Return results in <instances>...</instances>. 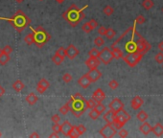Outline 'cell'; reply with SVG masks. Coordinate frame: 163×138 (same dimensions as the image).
Masks as SVG:
<instances>
[{
  "mask_svg": "<svg viewBox=\"0 0 163 138\" xmlns=\"http://www.w3.org/2000/svg\"><path fill=\"white\" fill-rule=\"evenodd\" d=\"M40 1H42V0H40Z\"/></svg>",
  "mask_w": 163,
  "mask_h": 138,
  "instance_id": "cell-60",
  "label": "cell"
},
{
  "mask_svg": "<svg viewBox=\"0 0 163 138\" xmlns=\"http://www.w3.org/2000/svg\"><path fill=\"white\" fill-rule=\"evenodd\" d=\"M77 129H78V132L80 133V135H83V134L87 132V128L84 126V125H79L77 126Z\"/></svg>",
  "mask_w": 163,
  "mask_h": 138,
  "instance_id": "cell-48",
  "label": "cell"
},
{
  "mask_svg": "<svg viewBox=\"0 0 163 138\" xmlns=\"http://www.w3.org/2000/svg\"><path fill=\"white\" fill-rule=\"evenodd\" d=\"M56 1L58 2V3H63L64 0H56Z\"/></svg>",
  "mask_w": 163,
  "mask_h": 138,
  "instance_id": "cell-56",
  "label": "cell"
},
{
  "mask_svg": "<svg viewBox=\"0 0 163 138\" xmlns=\"http://www.w3.org/2000/svg\"><path fill=\"white\" fill-rule=\"evenodd\" d=\"M1 136H2V133H1V132H0V137H1Z\"/></svg>",
  "mask_w": 163,
  "mask_h": 138,
  "instance_id": "cell-59",
  "label": "cell"
},
{
  "mask_svg": "<svg viewBox=\"0 0 163 138\" xmlns=\"http://www.w3.org/2000/svg\"><path fill=\"white\" fill-rule=\"evenodd\" d=\"M13 89L14 90V91H17V92H20V91H22L23 89H24V87H25V84H24V83L22 82V80H17L15 82L13 83Z\"/></svg>",
  "mask_w": 163,
  "mask_h": 138,
  "instance_id": "cell-23",
  "label": "cell"
},
{
  "mask_svg": "<svg viewBox=\"0 0 163 138\" xmlns=\"http://www.w3.org/2000/svg\"><path fill=\"white\" fill-rule=\"evenodd\" d=\"M5 94V88H4L1 84H0V98L2 97V96Z\"/></svg>",
  "mask_w": 163,
  "mask_h": 138,
  "instance_id": "cell-52",
  "label": "cell"
},
{
  "mask_svg": "<svg viewBox=\"0 0 163 138\" xmlns=\"http://www.w3.org/2000/svg\"><path fill=\"white\" fill-rule=\"evenodd\" d=\"M114 59L113 54L110 48L108 47H104L102 51L100 52V56H99V60H101V63L104 64H108L110 63L112 60Z\"/></svg>",
  "mask_w": 163,
  "mask_h": 138,
  "instance_id": "cell-7",
  "label": "cell"
},
{
  "mask_svg": "<svg viewBox=\"0 0 163 138\" xmlns=\"http://www.w3.org/2000/svg\"><path fill=\"white\" fill-rule=\"evenodd\" d=\"M63 60H64V58L61 57L60 55H58V54H55V55L52 57V61L54 63V64H56V65H61L63 63Z\"/></svg>",
  "mask_w": 163,
  "mask_h": 138,
  "instance_id": "cell-25",
  "label": "cell"
},
{
  "mask_svg": "<svg viewBox=\"0 0 163 138\" xmlns=\"http://www.w3.org/2000/svg\"><path fill=\"white\" fill-rule=\"evenodd\" d=\"M148 117H149V115L146 113V111H144V110H140L139 112L136 114V118L138 119L139 121L140 122H145L147 119H148Z\"/></svg>",
  "mask_w": 163,
  "mask_h": 138,
  "instance_id": "cell-27",
  "label": "cell"
},
{
  "mask_svg": "<svg viewBox=\"0 0 163 138\" xmlns=\"http://www.w3.org/2000/svg\"><path fill=\"white\" fill-rule=\"evenodd\" d=\"M73 126L72 124L69 121H64L63 123V125H61V132H63V134L64 136H67L69 137V134H70V132L73 129Z\"/></svg>",
  "mask_w": 163,
  "mask_h": 138,
  "instance_id": "cell-16",
  "label": "cell"
},
{
  "mask_svg": "<svg viewBox=\"0 0 163 138\" xmlns=\"http://www.w3.org/2000/svg\"><path fill=\"white\" fill-rule=\"evenodd\" d=\"M142 6L146 10H151L154 7V1L153 0H144L142 2Z\"/></svg>",
  "mask_w": 163,
  "mask_h": 138,
  "instance_id": "cell-29",
  "label": "cell"
},
{
  "mask_svg": "<svg viewBox=\"0 0 163 138\" xmlns=\"http://www.w3.org/2000/svg\"><path fill=\"white\" fill-rule=\"evenodd\" d=\"M68 111H70V107H69L67 103L60 109V113H61L63 115H66L68 113Z\"/></svg>",
  "mask_w": 163,
  "mask_h": 138,
  "instance_id": "cell-36",
  "label": "cell"
},
{
  "mask_svg": "<svg viewBox=\"0 0 163 138\" xmlns=\"http://www.w3.org/2000/svg\"><path fill=\"white\" fill-rule=\"evenodd\" d=\"M91 80L90 79L88 78V76L85 74V75H83L81 77V78L78 80V83H79V86L82 87V88H84V89H85V88H87L89 87V86L91 84Z\"/></svg>",
  "mask_w": 163,
  "mask_h": 138,
  "instance_id": "cell-17",
  "label": "cell"
},
{
  "mask_svg": "<svg viewBox=\"0 0 163 138\" xmlns=\"http://www.w3.org/2000/svg\"><path fill=\"white\" fill-rule=\"evenodd\" d=\"M80 136V133L78 132V129H77V126H73V129L70 132V134H69V137H71V138H77V137H79Z\"/></svg>",
  "mask_w": 163,
  "mask_h": 138,
  "instance_id": "cell-38",
  "label": "cell"
},
{
  "mask_svg": "<svg viewBox=\"0 0 163 138\" xmlns=\"http://www.w3.org/2000/svg\"><path fill=\"white\" fill-rule=\"evenodd\" d=\"M143 57H144V54L142 53H130L126 54L123 57V60L130 67H134L140 63Z\"/></svg>",
  "mask_w": 163,
  "mask_h": 138,
  "instance_id": "cell-6",
  "label": "cell"
},
{
  "mask_svg": "<svg viewBox=\"0 0 163 138\" xmlns=\"http://www.w3.org/2000/svg\"><path fill=\"white\" fill-rule=\"evenodd\" d=\"M103 12H104L105 14L107 15V17H110V15L113 14L114 10H113V8L110 7V6H106V7H105L104 9H103Z\"/></svg>",
  "mask_w": 163,
  "mask_h": 138,
  "instance_id": "cell-32",
  "label": "cell"
},
{
  "mask_svg": "<svg viewBox=\"0 0 163 138\" xmlns=\"http://www.w3.org/2000/svg\"><path fill=\"white\" fill-rule=\"evenodd\" d=\"M49 86H50V83L46 79L42 78L40 80V82H38L37 84V91L40 94H43L44 92L49 88Z\"/></svg>",
  "mask_w": 163,
  "mask_h": 138,
  "instance_id": "cell-11",
  "label": "cell"
},
{
  "mask_svg": "<svg viewBox=\"0 0 163 138\" xmlns=\"http://www.w3.org/2000/svg\"><path fill=\"white\" fill-rule=\"evenodd\" d=\"M94 44L96 46H98V47H101V46H103L105 44V40L103 38L102 36H99V37H95V40H94Z\"/></svg>",
  "mask_w": 163,
  "mask_h": 138,
  "instance_id": "cell-31",
  "label": "cell"
},
{
  "mask_svg": "<svg viewBox=\"0 0 163 138\" xmlns=\"http://www.w3.org/2000/svg\"><path fill=\"white\" fill-rule=\"evenodd\" d=\"M7 20L11 21L12 25H14V27L18 32H21V31L24 30L26 28V26L30 23V19L21 11H18L13 18L7 19Z\"/></svg>",
  "mask_w": 163,
  "mask_h": 138,
  "instance_id": "cell-5",
  "label": "cell"
},
{
  "mask_svg": "<svg viewBox=\"0 0 163 138\" xmlns=\"http://www.w3.org/2000/svg\"><path fill=\"white\" fill-rule=\"evenodd\" d=\"M100 63H101V60L99 59H96V58L89 57V59L85 60V65H87L89 69L97 68L100 65Z\"/></svg>",
  "mask_w": 163,
  "mask_h": 138,
  "instance_id": "cell-18",
  "label": "cell"
},
{
  "mask_svg": "<svg viewBox=\"0 0 163 138\" xmlns=\"http://www.w3.org/2000/svg\"><path fill=\"white\" fill-rule=\"evenodd\" d=\"M51 121L53 123H60L61 121V117L59 116V114H54L51 117Z\"/></svg>",
  "mask_w": 163,
  "mask_h": 138,
  "instance_id": "cell-51",
  "label": "cell"
},
{
  "mask_svg": "<svg viewBox=\"0 0 163 138\" xmlns=\"http://www.w3.org/2000/svg\"><path fill=\"white\" fill-rule=\"evenodd\" d=\"M49 137H50V138H52V137H56V138H58V137H59V133H57V132H53V133L50 134Z\"/></svg>",
  "mask_w": 163,
  "mask_h": 138,
  "instance_id": "cell-54",
  "label": "cell"
},
{
  "mask_svg": "<svg viewBox=\"0 0 163 138\" xmlns=\"http://www.w3.org/2000/svg\"><path fill=\"white\" fill-rule=\"evenodd\" d=\"M63 82L66 83H70L72 80V75L69 74V73H65V74L63 76Z\"/></svg>",
  "mask_w": 163,
  "mask_h": 138,
  "instance_id": "cell-47",
  "label": "cell"
},
{
  "mask_svg": "<svg viewBox=\"0 0 163 138\" xmlns=\"http://www.w3.org/2000/svg\"><path fill=\"white\" fill-rule=\"evenodd\" d=\"M87 75L88 76V78L90 79V80L92 83H95L97 82L101 77L103 76V74L101 73V71H99L97 68H93V69H90L87 73Z\"/></svg>",
  "mask_w": 163,
  "mask_h": 138,
  "instance_id": "cell-13",
  "label": "cell"
},
{
  "mask_svg": "<svg viewBox=\"0 0 163 138\" xmlns=\"http://www.w3.org/2000/svg\"><path fill=\"white\" fill-rule=\"evenodd\" d=\"M97 103L94 99H89V100H87V109H95V106H97Z\"/></svg>",
  "mask_w": 163,
  "mask_h": 138,
  "instance_id": "cell-34",
  "label": "cell"
},
{
  "mask_svg": "<svg viewBox=\"0 0 163 138\" xmlns=\"http://www.w3.org/2000/svg\"><path fill=\"white\" fill-rule=\"evenodd\" d=\"M116 132H117V129H116L112 124H110V123H107L106 126H104L99 132V133L101 134V135H102L103 137H105V138L113 137L116 134Z\"/></svg>",
  "mask_w": 163,
  "mask_h": 138,
  "instance_id": "cell-8",
  "label": "cell"
},
{
  "mask_svg": "<svg viewBox=\"0 0 163 138\" xmlns=\"http://www.w3.org/2000/svg\"><path fill=\"white\" fill-rule=\"evenodd\" d=\"M116 47L126 54L130 53H148L152 49L150 42L145 40L140 34L136 31V23L134 22L133 26L127 29L118 40H116L110 45V48Z\"/></svg>",
  "mask_w": 163,
  "mask_h": 138,
  "instance_id": "cell-1",
  "label": "cell"
},
{
  "mask_svg": "<svg viewBox=\"0 0 163 138\" xmlns=\"http://www.w3.org/2000/svg\"><path fill=\"white\" fill-rule=\"evenodd\" d=\"M79 54H80L79 49L77 48L75 45L70 44V45L67 46V48H66V57L68 58L69 60H74L75 58L79 55Z\"/></svg>",
  "mask_w": 163,
  "mask_h": 138,
  "instance_id": "cell-12",
  "label": "cell"
},
{
  "mask_svg": "<svg viewBox=\"0 0 163 138\" xmlns=\"http://www.w3.org/2000/svg\"><path fill=\"white\" fill-rule=\"evenodd\" d=\"M24 41L26 42V44L28 45H32L35 43V37H34V34L33 33H30L28 34L27 36L24 37Z\"/></svg>",
  "mask_w": 163,
  "mask_h": 138,
  "instance_id": "cell-28",
  "label": "cell"
},
{
  "mask_svg": "<svg viewBox=\"0 0 163 138\" xmlns=\"http://www.w3.org/2000/svg\"><path fill=\"white\" fill-rule=\"evenodd\" d=\"M2 52L5 53V54H8V55H10V54L13 52V48H12L10 45H6L5 47L2 49Z\"/></svg>",
  "mask_w": 163,
  "mask_h": 138,
  "instance_id": "cell-49",
  "label": "cell"
},
{
  "mask_svg": "<svg viewBox=\"0 0 163 138\" xmlns=\"http://www.w3.org/2000/svg\"><path fill=\"white\" fill-rule=\"evenodd\" d=\"M139 129H140V132L144 134V135H148L150 132H152L153 130V126H151L148 122H143V124L139 126Z\"/></svg>",
  "mask_w": 163,
  "mask_h": 138,
  "instance_id": "cell-20",
  "label": "cell"
},
{
  "mask_svg": "<svg viewBox=\"0 0 163 138\" xmlns=\"http://www.w3.org/2000/svg\"><path fill=\"white\" fill-rule=\"evenodd\" d=\"M115 117H116V113L114 112V111H112L111 109L107 111V112H105L104 116H103L104 120L107 123H110V124H112V123L114 122Z\"/></svg>",
  "mask_w": 163,
  "mask_h": 138,
  "instance_id": "cell-19",
  "label": "cell"
},
{
  "mask_svg": "<svg viewBox=\"0 0 163 138\" xmlns=\"http://www.w3.org/2000/svg\"><path fill=\"white\" fill-rule=\"evenodd\" d=\"M100 115H101V114H100L95 109H91L90 112H89V117H90V118L92 119V120H97V119L99 118Z\"/></svg>",
  "mask_w": 163,
  "mask_h": 138,
  "instance_id": "cell-33",
  "label": "cell"
},
{
  "mask_svg": "<svg viewBox=\"0 0 163 138\" xmlns=\"http://www.w3.org/2000/svg\"><path fill=\"white\" fill-rule=\"evenodd\" d=\"M38 96L33 93V92H31L30 94H28L26 96V102L28 103V105L30 106H34V105H36V103L38 102Z\"/></svg>",
  "mask_w": 163,
  "mask_h": 138,
  "instance_id": "cell-22",
  "label": "cell"
},
{
  "mask_svg": "<svg viewBox=\"0 0 163 138\" xmlns=\"http://www.w3.org/2000/svg\"><path fill=\"white\" fill-rule=\"evenodd\" d=\"M118 135L120 137H122V138H125V137H128V135H129V132H128V130L125 129H119V132H118Z\"/></svg>",
  "mask_w": 163,
  "mask_h": 138,
  "instance_id": "cell-45",
  "label": "cell"
},
{
  "mask_svg": "<svg viewBox=\"0 0 163 138\" xmlns=\"http://www.w3.org/2000/svg\"><path fill=\"white\" fill-rule=\"evenodd\" d=\"M143 104H144V100H143L140 96H135V97L131 100V109H133L137 110L143 106Z\"/></svg>",
  "mask_w": 163,
  "mask_h": 138,
  "instance_id": "cell-15",
  "label": "cell"
},
{
  "mask_svg": "<svg viewBox=\"0 0 163 138\" xmlns=\"http://www.w3.org/2000/svg\"><path fill=\"white\" fill-rule=\"evenodd\" d=\"M154 60H156L157 63L163 64V52L157 53V55L154 56Z\"/></svg>",
  "mask_w": 163,
  "mask_h": 138,
  "instance_id": "cell-39",
  "label": "cell"
},
{
  "mask_svg": "<svg viewBox=\"0 0 163 138\" xmlns=\"http://www.w3.org/2000/svg\"><path fill=\"white\" fill-rule=\"evenodd\" d=\"M115 34H116V32H115L114 29L108 28V29H107V34H106V37H107V38H108V40H111V38H113V37H115Z\"/></svg>",
  "mask_w": 163,
  "mask_h": 138,
  "instance_id": "cell-37",
  "label": "cell"
},
{
  "mask_svg": "<svg viewBox=\"0 0 163 138\" xmlns=\"http://www.w3.org/2000/svg\"><path fill=\"white\" fill-rule=\"evenodd\" d=\"M15 1H17V3H22L23 1H24V0H15Z\"/></svg>",
  "mask_w": 163,
  "mask_h": 138,
  "instance_id": "cell-57",
  "label": "cell"
},
{
  "mask_svg": "<svg viewBox=\"0 0 163 138\" xmlns=\"http://www.w3.org/2000/svg\"><path fill=\"white\" fill-rule=\"evenodd\" d=\"M110 49H111V51H112V54H113L114 59H116V60L123 59V57H124V53L121 51V50L118 49V48H116V47L110 48Z\"/></svg>",
  "mask_w": 163,
  "mask_h": 138,
  "instance_id": "cell-24",
  "label": "cell"
},
{
  "mask_svg": "<svg viewBox=\"0 0 163 138\" xmlns=\"http://www.w3.org/2000/svg\"><path fill=\"white\" fill-rule=\"evenodd\" d=\"M82 30H83L84 32L87 33V34L90 33L92 31V28H91L90 24H89V22H85L84 24H83V26H82Z\"/></svg>",
  "mask_w": 163,
  "mask_h": 138,
  "instance_id": "cell-35",
  "label": "cell"
},
{
  "mask_svg": "<svg viewBox=\"0 0 163 138\" xmlns=\"http://www.w3.org/2000/svg\"><path fill=\"white\" fill-rule=\"evenodd\" d=\"M108 86H110L112 90H114L119 86V83H118V82H116L115 80H111L110 82L108 83Z\"/></svg>",
  "mask_w": 163,
  "mask_h": 138,
  "instance_id": "cell-46",
  "label": "cell"
},
{
  "mask_svg": "<svg viewBox=\"0 0 163 138\" xmlns=\"http://www.w3.org/2000/svg\"><path fill=\"white\" fill-rule=\"evenodd\" d=\"M56 54H58V55H60L61 57H63V58H65L66 57V48L60 47L56 51Z\"/></svg>",
  "mask_w": 163,
  "mask_h": 138,
  "instance_id": "cell-41",
  "label": "cell"
},
{
  "mask_svg": "<svg viewBox=\"0 0 163 138\" xmlns=\"http://www.w3.org/2000/svg\"><path fill=\"white\" fill-rule=\"evenodd\" d=\"M130 119H131V115L123 109H121L120 111H118L117 113H116V117L114 119V121H117L119 123H121L122 125L125 126L126 123L129 121Z\"/></svg>",
  "mask_w": 163,
  "mask_h": 138,
  "instance_id": "cell-9",
  "label": "cell"
},
{
  "mask_svg": "<svg viewBox=\"0 0 163 138\" xmlns=\"http://www.w3.org/2000/svg\"><path fill=\"white\" fill-rule=\"evenodd\" d=\"M152 132L154 133V135L157 137H160L163 135V126L161 123H157L154 126H153V130Z\"/></svg>",
  "mask_w": 163,
  "mask_h": 138,
  "instance_id": "cell-21",
  "label": "cell"
},
{
  "mask_svg": "<svg viewBox=\"0 0 163 138\" xmlns=\"http://www.w3.org/2000/svg\"><path fill=\"white\" fill-rule=\"evenodd\" d=\"M88 56L91 57V58H96V59H99L100 52L98 51V49H97V48H92V49L89 50Z\"/></svg>",
  "mask_w": 163,
  "mask_h": 138,
  "instance_id": "cell-30",
  "label": "cell"
},
{
  "mask_svg": "<svg viewBox=\"0 0 163 138\" xmlns=\"http://www.w3.org/2000/svg\"><path fill=\"white\" fill-rule=\"evenodd\" d=\"M2 53V49H0V54H1Z\"/></svg>",
  "mask_w": 163,
  "mask_h": 138,
  "instance_id": "cell-58",
  "label": "cell"
},
{
  "mask_svg": "<svg viewBox=\"0 0 163 138\" xmlns=\"http://www.w3.org/2000/svg\"><path fill=\"white\" fill-rule=\"evenodd\" d=\"M69 107H70V111L75 117L80 118L83 115L85 110L87 109V100H85L80 93H76L69 99L67 102Z\"/></svg>",
  "mask_w": 163,
  "mask_h": 138,
  "instance_id": "cell-3",
  "label": "cell"
},
{
  "mask_svg": "<svg viewBox=\"0 0 163 138\" xmlns=\"http://www.w3.org/2000/svg\"><path fill=\"white\" fill-rule=\"evenodd\" d=\"M10 61V55L5 53H1L0 54V64L1 65H5L6 63H8Z\"/></svg>",
  "mask_w": 163,
  "mask_h": 138,
  "instance_id": "cell-26",
  "label": "cell"
},
{
  "mask_svg": "<svg viewBox=\"0 0 163 138\" xmlns=\"http://www.w3.org/2000/svg\"><path fill=\"white\" fill-rule=\"evenodd\" d=\"M31 30H32V33L34 34L35 44H36L38 48H41L42 46L47 43L50 40V38H51V36L49 34V33L45 29L42 28L41 26L37 27L36 29L31 28Z\"/></svg>",
  "mask_w": 163,
  "mask_h": 138,
  "instance_id": "cell-4",
  "label": "cell"
},
{
  "mask_svg": "<svg viewBox=\"0 0 163 138\" xmlns=\"http://www.w3.org/2000/svg\"><path fill=\"white\" fill-rule=\"evenodd\" d=\"M30 137H31V138H33V137H40V134H38L36 132H33L32 134H30Z\"/></svg>",
  "mask_w": 163,
  "mask_h": 138,
  "instance_id": "cell-55",
  "label": "cell"
},
{
  "mask_svg": "<svg viewBox=\"0 0 163 138\" xmlns=\"http://www.w3.org/2000/svg\"><path fill=\"white\" fill-rule=\"evenodd\" d=\"M158 49H159L160 52H163V41H160L159 43H158Z\"/></svg>",
  "mask_w": 163,
  "mask_h": 138,
  "instance_id": "cell-53",
  "label": "cell"
},
{
  "mask_svg": "<svg viewBox=\"0 0 163 138\" xmlns=\"http://www.w3.org/2000/svg\"><path fill=\"white\" fill-rule=\"evenodd\" d=\"M52 130L54 132L59 133L61 132V125H60L59 123H54V125L52 126Z\"/></svg>",
  "mask_w": 163,
  "mask_h": 138,
  "instance_id": "cell-43",
  "label": "cell"
},
{
  "mask_svg": "<svg viewBox=\"0 0 163 138\" xmlns=\"http://www.w3.org/2000/svg\"><path fill=\"white\" fill-rule=\"evenodd\" d=\"M87 7V5H85L84 8H78V6H76L75 4H73L70 7L68 8L67 11L65 13L63 14V17L66 20L70 26L76 27L80 24L81 21L84 18V10Z\"/></svg>",
  "mask_w": 163,
  "mask_h": 138,
  "instance_id": "cell-2",
  "label": "cell"
},
{
  "mask_svg": "<svg viewBox=\"0 0 163 138\" xmlns=\"http://www.w3.org/2000/svg\"><path fill=\"white\" fill-rule=\"evenodd\" d=\"M162 66H163V65H162Z\"/></svg>",
  "mask_w": 163,
  "mask_h": 138,
  "instance_id": "cell-61",
  "label": "cell"
},
{
  "mask_svg": "<svg viewBox=\"0 0 163 138\" xmlns=\"http://www.w3.org/2000/svg\"><path fill=\"white\" fill-rule=\"evenodd\" d=\"M95 109L98 111L100 114H102L103 112H105V110H106V106H105L102 103H98L97 106H95Z\"/></svg>",
  "mask_w": 163,
  "mask_h": 138,
  "instance_id": "cell-40",
  "label": "cell"
},
{
  "mask_svg": "<svg viewBox=\"0 0 163 138\" xmlns=\"http://www.w3.org/2000/svg\"><path fill=\"white\" fill-rule=\"evenodd\" d=\"M92 99H94L97 103H102L105 99H106V94L105 92L101 89V88H97V89L93 92Z\"/></svg>",
  "mask_w": 163,
  "mask_h": 138,
  "instance_id": "cell-14",
  "label": "cell"
},
{
  "mask_svg": "<svg viewBox=\"0 0 163 138\" xmlns=\"http://www.w3.org/2000/svg\"><path fill=\"white\" fill-rule=\"evenodd\" d=\"M145 21H146L145 17H143V15H141V14L137 15V17H136V18H135V23H136V24H139V25H141V24H144V23H145Z\"/></svg>",
  "mask_w": 163,
  "mask_h": 138,
  "instance_id": "cell-42",
  "label": "cell"
},
{
  "mask_svg": "<svg viewBox=\"0 0 163 138\" xmlns=\"http://www.w3.org/2000/svg\"><path fill=\"white\" fill-rule=\"evenodd\" d=\"M107 28H105L104 26H100L98 30H97V33L99 34V36H106L107 34Z\"/></svg>",
  "mask_w": 163,
  "mask_h": 138,
  "instance_id": "cell-44",
  "label": "cell"
},
{
  "mask_svg": "<svg viewBox=\"0 0 163 138\" xmlns=\"http://www.w3.org/2000/svg\"><path fill=\"white\" fill-rule=\"evenodd\" d=\"M88 22H89V24H90L92 30H94L95 28H97V27H98V22H97V20H95V19L91 18Z\"/></svg>",
  "mask_w": 163,
  "mask_h": 138,
  "instance_id": "cell-50",
  "label": "cell"
},
{
  "mask_svg": "<svg viewBox=\"0 0 163 138\" xmlns=\"http://www.w3.org/2000/svg\"><path fill=\"white\" fill-rule=\"evenodd\" d=\"M108 109H111L112 111H114L115 113H117L118 111L124 109V104L119 98H114L108 105Z\"/></svg>",
  "mask_w": 163,
  "mask_h": 138,
  "instance_id": "cell-10",
  "label": "cell"
}]
</instances>
